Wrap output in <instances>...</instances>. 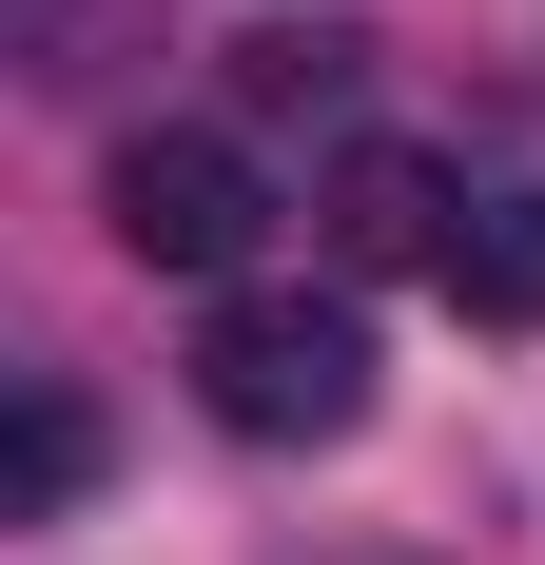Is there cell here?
<instances>
[{
    "label": "cell",
    "instance_id": "6",
    "mask_svg": "<svg viewBox=\"0 0 545 565\" xmlns=\"http://www.w3.org/2000/svg\"><path fill=\"white\" fill-rule=\"evenodd\" d=\"M78 488H98V409H78V391H20V488H0V508H20V526H58Z\"/></svg>",
    "mask_w": 545,
    "mask_h": 565
},
{
    "label": "cell",
    "instance_id": "5",
    "mask_svg": "<svg viewBox=\"0 0 545 565\" xmlns=\"http://www.w3.org/2000/svg\"><path fill=\"white\" fill-rule=\"evenodd\" d=\"M137 40H157V0H20V58H40V98H98Z\"/></svg>",
    "mask_w": 545,
    "mask_h": 565
},
{
    "label": "cell",
    "instance_id": "3",
    "mask_svg": "<svg viewBox=\"0 0 545 565\" xmlns=\"http://www.w3.org/2000/svg\"><path fill=\"white\" fill-rule=\"evenodd\" d=\"M448 234H468V195H448L409 137H351V157H331V254H351V274H448Z\"/></svg>",
    "mask_w": 545,
    "mask_h": 565
},
{
    "label": "cell",
    "instance_id": "8",
    "mask_svg": "<svg viewBox=\"0 0 545 565\" xmlns=\"http://www.w3.org/2000/svg\"><path fill=\"white\" fill-rule=\"evenodd\" d=\"M312 565H409V546H312Z\"/></svg>",
    "mask_w": 545,
    "mask_h": 565
},
{
    "label": "cell",
    "instance_id": "1",
    "mask_svg": "<svg viewBox=\"0 0 545 565\" xmlns=\"http://www.w3.org/2000/svg\"><path fill=\"white\" fill-rule=\"evenodd\" d=\"M195 409L234 449H351L371 429V312H331V292H215Z\"/></svg>",
    "mask_w": 545,
    "mask_h": 565
},
{
    "label": "cell",
    "instance_id": "2",
    "mask_svg": "<svg viewBox=\"0 0 545 565\" xmlns=\"http://www.w3.org/2000/svg\"><path fill=\"white\" fill-rule=\"evenodd\" d=\"M98 215H117V254H137V274H195L215 292L234 254H254V157H234L215 117H175V137H117V175H98Z\"/></svg>",
    "mask_w": 545,
    "mask_h": 565
},
{
    "label": "cell",
    "instance_id": "7",
    "mask_svg": "<svg viewBox=\"0 0 545 565\" xmlns=\"http://www.w3.org/2000/svg\"><path fill=\"white\" fill-rule=\"evenodd\" d=\"M351 58H371L351 20H272V40L234 58V78H254V117H312V98H351Z\"/></svg>",
    "mask_w": 545,
    "mask_h": 565
},
{
    "label": "cell",
    "instance_id": "4",
    "mask_svg": "<svg viewBox=\"0 0 545 565\" xmlns=\"http://www.w3.org/2000/svg\"><path fill=\"white\" fill-rule=\"evenodd\" d=\"M448 312L468 332H545V195H468V234H448Z\"/></svg>",
    "mask_w": 545,
    "mask_h": 565
}]
</instances>
